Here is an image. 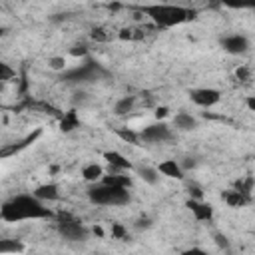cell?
I'll return each instance as SVG.
<instances>
[{
	"instance_id": "obj_6",
	"label": "cell",
	"mask_w": 255,
	"mask_h": 255,
	"mask_svg": "<svg viewBox=\"0 0 255 255\" xmlns=\"http://www.w3.org/2000/svg\"><path fill=\"white\" fill-rule=\"evenodd\" d=\"M191 96V102H195L197 106L201 108H211L215 106L219 100H221V94L219 90H213V88H199V90H191L189 92Z\"/></svg>"
},
{
	"instance_id": "obj_19",
	"label": "cell",
	"mask_w": 255,
	"mask_h": 255,
	"mask_svg": "<svg viewBox=\"0 0 255 255\" xmlns=\"http://www.w3.org/2000/svg\"><path fill=\"white\" fill-rule=\"evenodd\" d=\"M133 104H135V98H133V96H126V98H122V100L116 104L114 114H116V116H126L128 112H131Z\"/></svg>"
},
{
	"instance_id": "obj_12",
	"label": "cell",
	"mask_w": 255,
	"mask_h": 255,
	"mask_svg": "<svg viewBox=\"0 0 255 255\" xmlns=\"http://www.w3.org/2000/svg\"><path fill=\"white\" fill-rule=\"evenodd\" d=\"M34 197H38L40 201H54V199L60 197L58 185L56 183H42L34 189Z\"/></svg>"
},
{
	"instance_id": "obj_21",
	"label": "cell",
	"mask_w": 255,
	"mask_h": 255,
	"mask_svg": "<svg viewBox=\"0 0 255 255\" xmlns=\"http://www.w3.org/2000/svg\"><path fill=\"white\" fill-rule=\"evenodd\" d=\"M137 173H139V177L143 179V181H147V183H155L157 181V169H153V167H137Z\"/></svg>"
},
{
	"instance_id": "obj_3",
	"label": "cell",
	"mask_w": 255,
	"mask_h": 255,
	"mask_svg": "<svg viewBox=\"0 0 255 255\" xmlns=\"http://www.w3.org/2000/svg\"><path fill=\"white\" fill-rule=\"evenodd\" d=\"M88 197L96 205H126L129 201L128 189L112 187V185H96L88 189Z\"/></svg>"
},
{
	"instance_id": "obj_31",
	"label": "cell",
	"mask_w": 255,
	"mask_h": 255,
	"mask_svg": "<svg viewBox=\"0 0 255 255\" xmlns=\"http://www.w3.org/2000/svg\"><path fill=\"white\" fill-rule=\"evenodd\" d=\"M70 54H72V56H86L88 50H86V46H74V48L70 50Z\"/></svg>"
},
{
	"instance_id": "obj_26",
	"label": "cell",
	"mask_w": 255,
	"mask_h": 255,
	"mask_svg": "<svg viewBox=\"0 0 255 255\" xmlns=\"http://www.w3.org/2000/svg\"><path fill=\"white\" fill-rule=\"evenodd\" d=\"M92 38L98 40V42H106V40H108V34H104L102 28H94V30H92Z\"/></svg>"
},
{
	"instance_id": "obj_9",
	"label": "cell",
	"mask_w": 255,
	"mask_h": 255,
	"mask_svg": "<svg viewBox=\"0 0 255 255\" xmlns=\"http://www.w3.org/2000/svg\"><path fill=\"white\" fill-rule=\"evenodd\" d=\"M185 205L191 209V213L197 221H209L213 217V205L211 203H203V201H197V199H187Z\"/></svg>"
},
{
	"instance_id": "obj_22",
	"label": "cell",
	"mask_w": 255,
	"mask_h": 255,
	"mask_svg": "<svg viewBox=\"0 0 255 255\" xmlns=\"http://www.w3.org/2000/svg\"><path fill=\"white\" fill-rule=\"evenodd\" d=\"M118 133V137H122L124 141H128V143H137L139 141V133H135V131H131V129H118L116 131Z\"/></svg>"
},
{
	"instance_id": "obj_33",
	"label": "cell",
	"mask_w": 255,
	"mask_h": 255,
	"mask_svg": "<svg viewBox=\"0 0 255 255\" xmlns=\"http://www.w3.org/2000/svg\"><path fill=\"white\" fill-rule=\"evenodd\" d=\"M245 104H247V108H249L251 112H255V98H253V96H251V98H247V102H245Z\"/></svg>"
},
{
	"instance_id": "obj_20",
	"label": "cell",
	"mask_w": 255,
	"mask_h": 255,
	"mask_svg": "<svg viewBox=\"0 0 255 255\" xmlns=\"http://www.w3.org/2000/svg\"><path fill=\"white\" fill-rule=\"evenodd\" d=\"M253 185H255L253 175H247L245 179H241V181H237V183H235V189H237L239 193H243V195H247V197H249V193L253 191Z\"/></svg>"
},
{
	"instance_id": "obj_34",
	"label": "cell",
	"mask_w": 255,
	"mask_h": 255,
	"mask_svg": "<svg viewBox=\"0 0 255 255\" xmlns=\"http://www.w3.org/2000/svg\"><path fill=\"white\" fill-rule=\"evenodd\" d=\"M94 233H96L98 237H102V235H104V229H102L100 225H96V227H94Z\"/></svg>"
},
{
	"instance_id": "obj_23",
	"label": "cell",
	"mask_w": 255,
	"mask_h": 255,
	"mask_svg": "<svg viewBox=\"0 0 255 255\" xmlns=\"http://www.w3.org/2000/svg\"><path fill=\"white\" fill-rule=\"evenodd\" d=\"M12 78H16V72L8 64H0V80L2 82H10Z\"/></svg>"
},
{
	"instance_id": "obj_32",
	"label": "cell",
	"mask_w": 255,
	"mask_h": 255,
	"mask_svg": "<svg viewBox=\"0 0 255 255\" xmlns=\"http://www.w3.org/2000/svg\"><path fill=\"white\" fill-rule=\"evenodd\" d=\"M167 112H169V110H167L165 106H161V108H157V110H155V118H157V120H161V118H165V116H167Z\"/></svg>"
},
{
	"instance_id": "obj_11",
	"label": "cell",
	"mask_w": 255,
	"mask_h": 255,
	"mask_svg": "<svg viewBox=\"0 0 255 255\" xmlns=\"http://www.w3.org/2000/svg\"><path fill=\"white\" fill-rule=\"evenodd\" d=\"M157 171H159L161 175L173 177V179H181V177H183V169H181V165H179L175 159H165V161H161V163L157 165Z\"/></svg>"
},
{
	"instance_id": "obj_15",
	"label": "cell",
	"mask_w": 255,
	"mask_h": 255,
	"mask_svg": "<svg viewBox=\"0 0 255 255\" xmlns=\"http://www.w3.org/2000/svg\"><path fill=\"white\" fill-rule=\"evenodd\" d=\"M82 177L86 181H100V179H104V169L98 163H88L82 167Z\"/></svg>"
},
{
	"instance_id": "obj_16",
	"label": "cell",
	"mask_w": 255,
	"mask_h": 255,
	"mask_svg": "<svg viewBox=\"0 0 255 255\" xmlns=\"http://www.w3.org/2000/svg\"><path fill=\"white\" fill-rule=\"evenodd\" d=\"M175 128L177 129H181V131H189V129H193L195 126H197V122H195V118H191L189 114H185V112H179L177 116H175Z\"/></svg>"
},
{
	"instance_id": "obj_30",
	"label": "cell",
	"mask_w": 255,
	"mask_h": 255,
	"mask_svg": "<svg viewBox=\"0 0 255 255\" xmlns=\"http://www.w3.org/2000/svg\"><path fill=\"white\" fill-rule=\"evenodd\" d=\"M181 255H207V251H203L201 247H191V249H185Z\"/></svg>"
},
{
	"instance_id": "obj_2",
	"label": "cell",
	"mask_w": 255,
	"mask_h": 255,
	"mask_svg": "<svg viewBox=\"0 0 255 255\" xmlns=\"http://www.w3.org/2000/svg\"><path fill=\"white\" fill-rule=\"evenodd\" d=\"M141 12H145L157 26L161 28H169V26H177L185 20H191L195 16L193 10L183 8V6H169V4H151V6H143Z\"/></svg>"
},
{
	"instance_id": "obj_4",
	"label": "cell",
	"mask_w": 255,
	"mask_h": 255,
	"mask_svg": "<svg viewBox=\"0 0 255 255\" xmlns=\"http://www.w3.org/2000/svg\"><path fill=\"white\" fill-rule=\"evenodd\" d=\"M58 233L64 239H68V241H84L88 237V229L80 221H76V219H72L68 215H62L60 217V221H58Z\"/></svg>"
},
{
	"instance_id": "obj_28",
	"label": "cell",
	"mask_w": 255,
	"mask_h": 255,
	"mask_svg": "<svg viewBox=\"0 0 255 255\" xmlns=\"http://www.w3.org/2000/svg\"><path fill=\"white\" fill-rule=\"evenodd\" d=\"M235 76H237V78H239L241 82H247L251 74H249V70H247V68H237V72H235Z\"/></svg>"
},
{
	"instance_id": "obj_29",
	"label": "cell",
	"mask_w": 255,
	"mask_h": 255,
	"mask_svg": "<svg viewBox=\"0 0 255 255\" xmlns=\"http://www.w3.org/2000/svg\"><path fill=\"white\" fill-rule=\"evenodd\" d=\"M215 243H217L219 247H223V249H227V247H229L227 237H225V235H221V233H215Z\"/></svg>"
},
{
	"instance_id": "obj_27",
	"label": "cell",
	"mask_w": 255,
	"mask_h": 255,
	"mask_svg": "<svg viewBox=\"0 0 255 255\" xmlns=\"http://www.w3.org/2000/svg\"><path fill=\"white\" fill-rule=\"evenodd\" d=\"M189 195H191V199H197V201H201V197H203V193L197 185H189Z\"/></svg>"
},
{
	"instance_id": "obj_8",
	"label": "cell",
	"mask_w": 255,
	"mask_h": 255,
	"mask_svg": "<svg viewBox=\"0 0 255 255\" xmlns=\"http://www.w3.org/2000/svg\"><path fill=\"white\" fill-rule=\"evenodd\" d=\"M221 46L225 52L229 54H245L247 48H249V42L245 36H239V34H233V36H225L221 40Z\"/></svg>"
},
{
	"instance_id": "obj_13",
	"label": "cell",
	"mask_w": 255,
	"mask_h": 255,
	"mask_svg": "<svg viewBox=\"0 0 255 255\" xmlns=\"http://www.w3.org/2000/svg\"><path fill=\"white\" fill-rule=\"evenodd\" d=\"M102 183H104V185H112V187L128 189V187L131 185V177H129V175H124L122 171H112L110 175H104Z\"/></svg>"
},
{
	"instance_id": "obj_5",
	"label": "cell",
	"mask_w": 255,
	"mask_h": 255,
	"mask_svg": "<svg viewBox=\"0 0 255 255\" xmlns=\"http://www.w3.org/2000/svg\"><path fill=\"white\" fill-rule=\"evenodd\" d=\"M139 139H143L147 143H161V141L171 139V131H169V128L165 124L159 122V124H151V126L143 128L139 131Z\"/></svg>"
},
{
	"instance_id": "obj_1",
	"label": "cell",
	"mask_w": 255,
	"mask_h": 255,
	"mask_svg": "<svg viewBox=\"0 0 255 255\" xmlns=\"http://www.w3.org/2000/svg\"><path fill=\"white\" fill-rule=\"evenodd\" d=\"M0 217L8 223H14V221H22V219L52 217V211L48 207H44L42 201L34 195H16L2 205Z\"/></svg>"
},
{
	"instance_id": "obj_17",
	"label": "cell",
	"mask_w": 255,
	"mask_h": 255,
	"mask_svg": "<svg viewBox=\"0 0 255 255\" xmlns=\"http://www.w3.org/2000/svg\"><path fill=\"white\" fill-rule=\"evenodd\" d=\"M22 251H24V245L16 239H2L0 241V253L2 255H16Z\"/></svg>"
},
{
	"instance_id": "obj_7",
	"label": "cell",
	"mask_w": 255,
	"mask_h": 255,
	"mask_svg": "<svg viewBox=\"0 0 255 255\" xmlns=\"http://www.w3.org/2000/svg\"><path fill=\"white\" fill-rule=\"evenodd\" d=\"M98 72H100V68L94 62H88V64H84V66H80L76 70H70L66 74V80H72V82L74 80L76 82H92V80L98 78Z\"/></svg>"
},
{
	"instance_id": "obj_14",
	"label": "cell",
	"mask_w": 255,
	"mask_h": 255,
	"mask_svg": "<svg viewBox=\"0 0 255 255\" xmlns=\"http://www.w3.org/2000/svg\"><path fill=\"white\" fill-rule=\"evenodd\" d=\"M221 199H223L229 207H243V205L249 201V197L243 195V193H239L237 189H227V191H223V193H221Z\"/></svg>"
},
{
	"instance_id": "obj_10",
	"label": "cell",
	"mask_w": 255,
	"mask_h": 255,
	"mask_svg": "<svg viewBox=\"0 0 255 255\" xmlns=\"http://www.w3.org/2000/svg\"><path fill=\"white\" fill-rule=\"evenodd\" d=\"M104 157L110 163V173L112 171H129L131 169V161L126 159L120 151H106Z\"/></svg>"
},
{
	"instance_id": "obj_35",
	"label": "cell",
	"mask_w": 255,
	"mask_h": 255,
	"mask_svg": "<svg viewBox=\"0 0 255 255\" xmlns=\"http://www.w3.org/2000/svg\"><path fill=\"white\" fill-rule=\"evenodd\" d=\"M147 225H149L147 219H139V221H137V227H147Z\"/></svg>"
},
{
	"instance_id": "obj_24",
	"label": "cell",
	"mask_w": 255,
	"mask_h": 255,
	"mask_svg": "<svg viewBox=\"0 0 255 255\" xmlns=\"http://www.w3.org/2000/svg\"><path fill=\"white\" fill-rule=\"evenodd\" d=\"M48 66H50L52 70H64V68H66V58H62V56H54V58L48 60Z\"/></svg>"
},
{
	"instance_id": "obj_25",
	"label": "cell",
	"mask_w": 255,
	"mask_h": 255,
	"mask_svg": "<svg viewBox=\"0 0 255 255\" xmlns=\"http://www.w3.org/2000/svg\"><path fill=\"white\" fill-rule=\"evenodd\" d=\"M112 237H116V239H126L128 237L122 223H112Z\"/></svg>"
},
{
	"instance_id": "obj_18",
	"label": "cell",
	"mask_w": 255,
	"mask_h": 255,
	"mask_svg": "<svg viewBox=\"0 0 255 255\" xmlns=\"http://www.w3.org/2000/svg\"><path fill=\"white\" fill-rule=\"evenodd\" d=\"M80 126V120H78V116H76V110H70L68 114H64V118L60 120V129L62 131H72V129H76Z\"/></svg>"
}]
</instances>
